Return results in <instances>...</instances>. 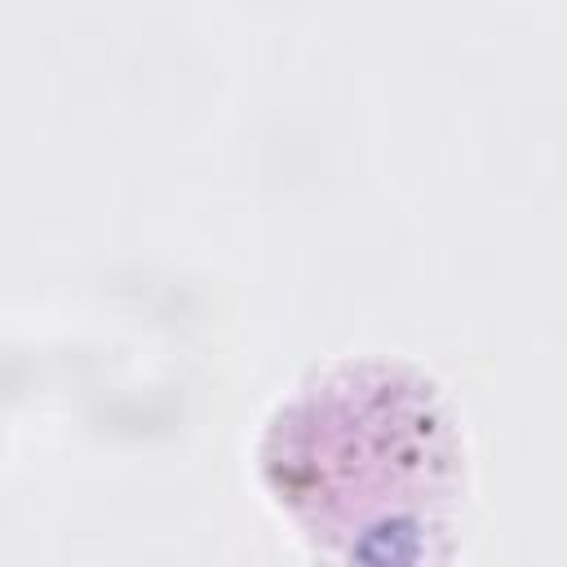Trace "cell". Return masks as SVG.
Instances as JSON below:
<instances>
[{"label": "cell", "mask_w": 567, "mask_h": 567, "mask_svg": "<svg viewBox=\"0 0 567 567\" xmlns=\"http://www.w3.org/2000/svg\"><path fill=\"white\" fill-rule=\"evenodd\" d=\"M252 461L319 567H452L470 443L430 368L394 354L315 363L266 412Z\"/></svg>", "instance_id": "6da1fadb"}]
</instances>
